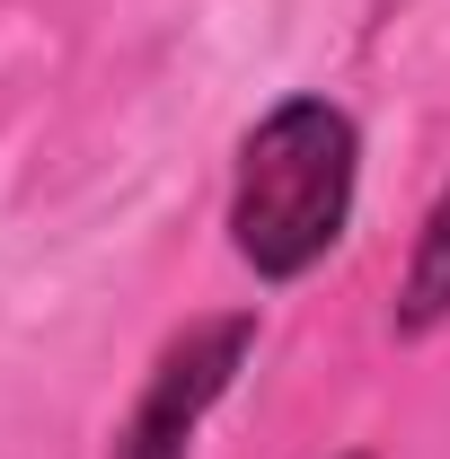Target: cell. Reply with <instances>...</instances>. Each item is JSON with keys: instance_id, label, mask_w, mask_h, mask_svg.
Returning <instances> with one entry per match:
<instances>
[{"instance_id": "6da1fadb", "label": "cell", "mask_w": 450, "mask_h": 459, "mask_svg": "<svg viewBox=\"0 0 450 459\" xmlns=\"http://www.w3.org/2000/svg\"><path fill=\"white\" fill-rule=\"evenodd\" d=\"M353 177H362L353 115L327 107V98H282V107L238 142L229 247H238L265 283L309 274L344 238V221H353Z\"/></svg>"}, {"instance_id": "7a4b0ae2", "label": "cell", "mask_w": 450, "mask_h": 459, "mask_svg": "<svg viewBox=\"0 0 450 459\" xmlns=\"http://www.w3.org/2000/svg\"><path fill=\"white\" fill-rule=\"evenodd\" d=\"M247 344H256V318H247V309L195 318L186 336H169L160 362H151V380H142V398H133V415L115 424L107 459H186L195 451V424H203V415L221 406V389L238 380Z\"/></svg>"}, {"instance_id": "3957f363", "label": "cell", "mask_w": 450, "mask_h": 459, "mask_svg": "<svg viewBox=\"0 0 450 459\" xmlns=\"http://www.w3.org/2000/svg\"><path fill=\"white\" fill-rule=\"evenodd\" d=\"M442 318H450V186L433 195V212L415 230V256L397 283V336H433Z\"/></svg>"}, {"instance_id": "277c9868", "label": "cell", "mask_w": 450, "mask_h": 459, "mask_svg": "<svg viewBox=\"0 0 450 459\" xmlns=\"http://www.w3.org/2000/svg\"><path fill=\"white\" fill-rule=\"evenodd\" d=\"M353 459H371V451H353Z\"/></svg>"}]
</instances>
